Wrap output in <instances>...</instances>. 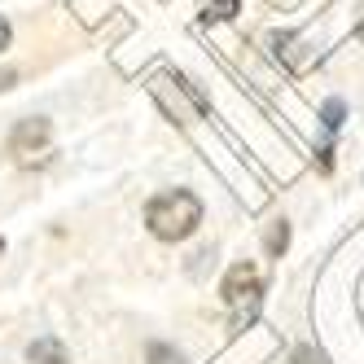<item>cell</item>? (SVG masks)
<instances>
[{
  "label": "cell",
  "instance_id": "obj_6",
  "mask_svg": "<svg viewBox=\"0 0 364 364\" xmlns=\"http://www.w3.org/2000/svg\"><path fill=\"white\" fill-rule=\"evenodd\" d=\"M149 364H185V355H180V351H171L167 343H149Z\"/></svg>",
  "mask_w": 364,
  "mask_h": 364
},
{
  "label": "cell",
  "instance_id": "obj_1",
  "mask_svg": "<svg viewBox=\"0 0 364 364\" xmlns=\"http://www.w3.org/2000/svg\"><path fill=\"white\" fill-rule=\"evenodd\" d=\"M145 224H149V232L159 242H185V237H193V228L202 224V202L189 189L159 193L145 206Z\"/></svg>",
  "mask_w": 364,
  "mask_h": 364
},
{
  "label": "cell",
  "instance_id": "obj_11",
  "mask_svg": "<svg viewBox=\"0 0 364 364\" xmlns=\"http://www.w3.org/2000/svg\"><path fill=\"white\" fill-rule=\"evenodd\" d=\"M0 48H9V22L0 18Z\"/></svg>",
  "mask_w": 364,
  "mask_h": 364
},
{
  "label": "cell",
  "instance_id": "obj_7",
  "mask_svg": "<svg viewBox=\"0 0 364 364\" xmlns=\"http://www.w3.org/2000/svg\"><path fill=\"white\" fill-rule=\"evenodd\" d=\"M237 14V0H206V18L211 22H228Z\"/></svg>",
  "mask_w": 364,
  "mask_h": 364
},
{
  "label": "cell",
  "instance_id": "obj_8",
  "mask_svg": "<svg viewBox=\"0 0 364 364\" xmlns=\"http://www.w3.org/2000/svg\"><path fill=\"white\" fill-rule=\"evenodd\" d=\"M321 114H325V127H329V132H333V127H338V123H343V101H338V97H329Z\"/></svg>",
  "mask_w": 364,
  "mask_h": 364
},
{
  "label": "cell",
  "instance_id": "obj_9",
  "mask_svg": "<svg viewBox=\"0 0 364 364\" xmlns=\"http://www.w3.org/2000/svg\"><path fill=\"white\" fill-rule=\"evenodd\" d=\"M294 364H325V355H321L316 347H299V351H294Z\"/></svg>",
  "mask_w": 364,
  "mask_h": 364
},
{
  "label": "cell",
  "instance_id": "obj_4",
  "mask_svg": "<svg viewBox=\"0 0 364 364\" xmlns=\"http://www.w3.org/2000/svg\"><path fill=\"white\" fill-rule=\"evenodd\" d=\"M27 360L31 364H66V347L58 343V338H36V343L27 347Z\"/></svg>",
  "mask_w": 364,
  "mask_h": 364
},
{
  "label": "cell",
  "instance_id": "obj_2",
  "mask_svg": "<svg viewBox=\"0 0 364 364\" xmlns=\"http://www.w3.org/2000/svg\"><path fill=\"white\" fill-rule=\"evenodd\" d=\"M220 294H224V303L232 311V329H242L255 311H259V299H264V277H259L255 264H232Z\"/></svg>",
  "mask_w": 364,
  "mask_h": 364
},
{
  "label": "cell",
  "instance_id": "obj_3",
  "mask_svg": "<svg viewBox=\"0 0 364 364\" xmlns=\"http://www.w3.org/2000/svg\"><path fill=\"white\" fill-rule=\"evenodd\" d=\"M9 154L18 167L48 163V154H53V127H48V119H22L9 132Z\"/></svg>",
  "mask_w": 364,
  "mask_h": 364
},
{
  "label": "cell",
  "instance_id": "obj_12",
  "mask_svg": "<svg viewBox=\"0 0 364 364\" xmlns=\"http://www.w3.org/2000/svg\"><path fill=\"white\" fill-rule=\"evenodd\" d=\"M0 255H5V242H0Z\"/></svg>",
  "mask_w": 364,
  "mask_h": 364
},
{
  "label": "cell",
  "instance_id": "obj_10",
  "mask_svg": "<svg viewBox=\"0 0 364 364\" xmlns=\"http://www.w3.org/2000/svg\"><path fill=\"white\" fill-rule=\"evenodd\" d=\"M14 80H18V75H14V70H0V92H5V88H9Z\"/></svg>",
  "mask_w": 364,
  "mask_h": 364
},
{
  "label": "cell",
  "instance_id": "obj_5",
  "mask_svg": "<svg viewBox=\"0 0 364 364\" xmlns=\"http://www.w3.org/2000/svg\"><path fill=\"white\" fill-rule=\"evenodd\" d=\"M264 246H268V255H281L285 246H290V224L277 220V224L268 228V242H264Z\"/></svg>",
  "mask_w": 364,
  "mask_h": 364
}]
</instances>
